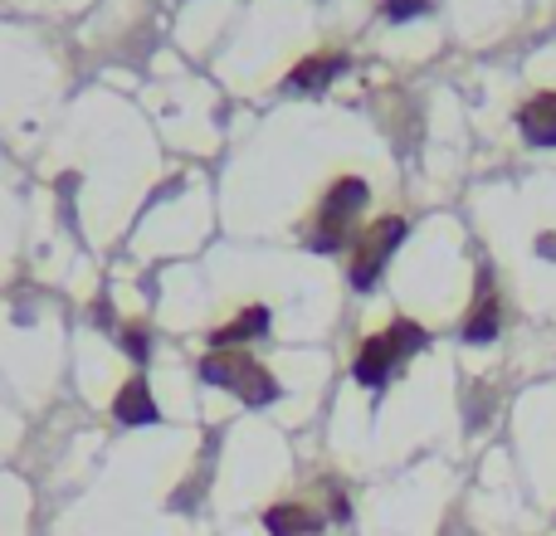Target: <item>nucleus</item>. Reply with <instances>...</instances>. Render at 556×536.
<instances>
[{
  "mask_svg": "<svg viewBox=\"0 0 556 536\" xmlns=\"http://www.w3.org/2000/svg\"><path fill=\"white\" fill-rule=\"evenodd\" d=\"M420 346H425V327L391 322L381 336H371V342L356 352V381L362 385H386L395 366H401L410 352H420Z\"/></svg>",
  "mask_w": 556,
  "mask_h": 536,
  "instance_id": "nucleus-1",
  "label": "nucleus"
},
{
  "mask_svg": "<svg viewBox=\"0 0 556 536\" xmlns=\"http://www.w3.org/2000/svg\"><path fill=\"white\" fill-rule=\"evenodd\" d=\"M201 375H205V381H215V385H230V391L240 395L244 405H269L274 395H278V381H274V375L264 371L260 361H250V356H235V352L205 356Z\"/></svg>",
  "mask_w": 556,
  "mask_h": 536,
  "instance_id": "nucleus-2",
  "label": "nucleus"
},
{
  "mask_svg": "<svg viewBox=\"0 0 556 536\" xmlns=\"http://www.w3.org/2000/svg\"><path fill=\"white\" fill-rule=\"evenodd\" d=\"M366 210V186L362 181H337V191L323 201V230H317V250H337L346 220Z\"/></svg>",
  "mask_w": 556,
  "mask_h": 536,
  "instance_id": "nucleus-3",
  "label": "nucleus"
},
{
  "mask_svg": "<svg viewBox=\"0 0 556 536\" xmlns=\"http://www.w3.org/2000/svg\"><path fill=\"white\" fill-rule=\"evenodd\" d=\"M405 240V220H381L371 234L362 240V254H356V264H352V283L356 288H371L376 283V273H381V264L391 259V250Z\"/></svg>",
  "mask_w": 556,
  "mask_h": 536,
  "instance_id": "nucleus-4",
  "label": "nucleus"
},
{
  "mask_svg": "<svg viewBox=\"0 0 556 536\" xmlns=\"http://www.w3.org/2000/svg\"><path fill=\"white\" fill-rule=\"evenodd\" d=\"M518 127L528 142L538 146H556V93H538L518 107Z\"/></svg>",
  "mask_w": 556,
  "mask_h": 536,
  "instance_id": "nucleus-5",
  "label": "nucleus"
},
{
  "mask_svg": "<svg viewBox=\"0 0 556 536\" xmlns=\"http://www.w3.org/2000/svg\"><path fill=\"white\" fill-rule=\"evenodd\" d=\"M346 68L342 54H317V59H303V64L288 74V88H298V93H317V88H327L337 74Z\"/></svg>",
  "mask_w": 556,
  "mask_h": 536,
  "instance_id": "nucleus-6",
  "label": "nucleus"
},
{
  "mask_svg": "<svg viewBox=\"0 0 556 536\" xmlns=\"http://www.w3.org/2000/svg\"><path fill=\"white\" fill-rule=\"evenodd\" d=\"M264 527H269V536H313L317 518L307 508H298V502H278V508L264 512Z\"/></svg>",
  "mask_w": 556,
  "mask_h": 536,
  "instance_id": "nucleus-7",
  "label": "nucleus"
},
{
  "mask_svg": "<svg viewBox=\"0 0 556 536\" xmlns=\"http://www.w3.org/2000/svg\"><path fill=\"white\" fill-rule=\"evenodd\" d=\"M113 414H117V420H123V424H156V405H152V391H147L142 381L123 385V395H117Z\"/></svg>",
  "mask_w": 556,
  "mask_h": 536,
  "instance_id": "nucleus-8",
  "label": "nucleus"
},
{
  "mask_svg": "<svg viewBox=\"0 0 556 536\" xmlns=\"http://www.w3.org/2000/svg\"><path fill=\"white\" fill-rule=\"evenodd\" d=\"M464 336H469V342H493V336H498V303H493V293H489V278H479V307H473V317L464 322Z\"/></svg>",
  "mask_w": 556,
  "mask_h": 536,
  "instance_id": "nucleus-9",
  "label": "nucleus"
},
{
  "mask_svg": "<svg viewBox=\"0 0 556 536\" xmlns=\"http://www.w3.org/2000/svg\"><path fill=\"white\" fill-rule=\"evenodd\" d=\"M264 327H269V307H250V312H240L235 322H225L220 332H215V346H235V342H244V336H260Z\"/></svg>",
  "mask_w": 556,
  "mask_h": 536,
  "instance_id": "nucleus-10",
  "label": "nucleus"
},
{
  "mask_svg": "<svg viewBox=\"0 0 556 536\" xmlns=\"http://www.w3.org/2000/svg\"><path fill=\"white\" fill-rule=\"evenodd\" d=\"M381 10L391 20H410V15H425V10H430V0H381Z\"/></svg>",
  "mask_w": 556,
  "mask_h": 536,
  "instance_id": "nucleus-11",
  "label": "nucleus"
},
{
  "mask_svg": "<svg viewBox=\"0 0 556 536\" xmlns=\"http://www.w3.org/2000/svg\"><path fill=\"white\" fill-rule=\"evenodd\" d=\"M538 244H542V254H547V259H556V234H542Z\"/></svg>",
  "mask_w": 556,
  "mask_h": 536,
  "instance_id": "nucleus-12",
  "label": "nucleus"
}]
</instances>
